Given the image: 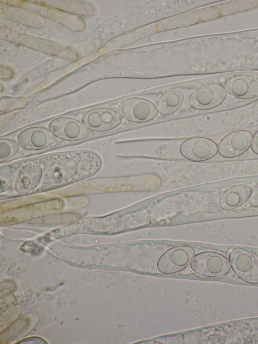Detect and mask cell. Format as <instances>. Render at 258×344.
I'll use <instances>...</instances> for the list:
<instances>
[{"mask_svg":"<svg viewBox=\"0 0 258 344\" xmlns=\"http://www.w3.org/2000/svg\"><path fill=\"white\" fill-rule=\"evenodd\" d=\"M190 266L197 274L206 277L221 276L231 269L230 262L226 258L212 251L197 254L191 260Z\"/></svg>","mask_w":258,"mask_h":344,"instance_id":"cell-1","label":"cell"},{"mask_svg":"<svg viewBox=\"0 0 258 344\" xmlns=\"http://www.w3.org/2000/svg\"><path fill=\"white\" fill-rule=\"evenodd\" d=\"M195 253L191 246H176L166 250L159 257L157 268L159 272L165 275L179 272L190 262Z\"/></svg>","mask_w":258,"mask_h":344,"instance_id":"cell-2","label":"cell"},{"mask_svg":"<svg viewBox=\"0 0 258 344\" xmlns=\"http://www.w3.org/2000/svg\"><path fill=\"white\" fill-rule=\"evenodd\" d=\"M227 90L223 85L212 83L203 85L190 95L188 103L201 110L214 108L221 104L227 97Z\"/></svg>","mask_w":258,"mask_h":344,"instance_id":"cell-3","label":"cell"},{"mask_svg":"<svg viewBox=\"0 0 258 344\" xmlns=\"http://www.w3.org/2000/svg\"><path fill=\"white\" fill-rule=\"evenodd\" d=\"M229 260L239 278L248 283H258V262L250 252L241 248H235L230 251Z\"/></svg>","mask_w":258,"mask_h":344,"instance_id":"cell-4","label":"cell"},{"mask_svg":"<svg viewBox=\"0 0 258 344\" xmlns=\"http://www.w3.org/2000/svg\"><path fill=\"white\" fill-rule=\"evenodd\" d=\"M118 112L124 119L134 123L149 121L157 115V109L153 103L138 97L122 101L118 106Z\"/></svg>","mask_w":258,"mask_h":344,"instance_id":"cell-5","label":"cell"},{"mask_svg":"<svg viewBox=\"0 0 258 344\" xmlns=\"http://www.w3.org/2000/svg\"><path fill=\"white\" fill-rule=\"evenodd\" d=\"M179 151L185 158L193 161H203L215 156L218 146L212 140L196 136L184 140L180 145Z\"/></svg>","mask_w":258,"mask_h":344,"instance_id":"cell-6","label":"cell"},{"mask_svg":"<svg viewBox=\"0 0 258 344\" xmlns=\"http://www.w3.org/2000/svg\"><path fill=\"white\" fill-rule=\"evenodd\" d=\"M252 133L245 130L231 132L220 142L218 146L219 155L224 158H233L245 152L251 144Z\"/></svg>","mask_w":258,"mask_h":344,"instance_id":"cell-7","label":"cell"},{"mask_svg":"<svg viewBox=\"0 0 258 344\" xmlns=\"http://www.w3.org/2000/svg\"><path fill=\"white\" fill-rule=\"evenodd\" d=\"M121 121V118L117 112L106 108L92 109L87 112L82 119L83 124L87 128L97 132L113 129Z\"/></svg>","mask_w":258,"mask_h":344,"instance_id":"cell-8","label":"cell"},{"mask_svg":"<svg viewBox=\"0 0 258 344\" xmlns=\"http://www.w3.org/2000/svg\"><path fill=\"white\" fill-rule=\"evenodd\" d=\"M227 91L241 99L258 98V74H240L229 79L225 84Z\"/></svg>","mask_w":258,"mask_h":344,"instance_id":"cell-9","label":"cell"},{"mask_svg":"<svg viewBox=\"0 0 258 344\" xmlns=\"http://www.w3.org/2000/svg\"><path fill=\"white\" fill-rule=\"evenodd\" d=\"M49 129L55 136L66 140H82L89 135V131L84 125L70 118L54 119L50 123Z\"/></svg>","mask_w":258,"mask_h":344,"instance_id":"cell-10","label":"cell"},{"mask_svg":"<svg viewBox=\"0 0 258 344\" xmlns=\"http://www.w3.org/2000/svg\"><path fill=\"white\" fill-rule=\"evenodd\" d=\"M55 136L46 129L31 127L23 131L18 137L19 145L27 150H38L51 145Z\"/></svg>","mask_w":258,"mask_h":344,"instance_id":"cell-11","label":"cell"},{"mask_svg":"<svg viewBox=\"0 0 258 344\" xmlns=\"http://www.w3.org/2000/svg\"><path fill=\"white\" fill-rule=\"evenodd\" d=\"M252 191V188L246 184L232 186L221 196L219 206L222 209L226 210L236 208L249 198Z\"/></svg>","mask_w":258,"mask_h":344,"instance_id":"cell-12","label":"cell"},{"mask_svg":"<svg viewBox=\"0 0 258 344\" xmlns=\"http://www.w3.org/2000/svg\"><path fill=\"white\" fill-rule=\"evenodd\" d=\"M77 170V163L71 159H62L54 163L47 174V178L55 183L70 179Z\"/></svg>","mask_w":258,"mask_h":344,"instance_id":"cell-13","label":"cell"},{"mask_svg":"<svg viewBox=\"0 0 258 344\" xmlns=\"http://www.w3.org/2000/svg\"><path fill=\"white\" fill-rule=\"evenodd\" d=\"M184 97L177 90L170 91L162 94L156 102L157 111L162 115H169L175 112L181 105Z\"/></svg>","mask_w":258,"mask_h":344,"instance_id":"cell-14","label":"cell"},{"mask_svg":"<svg viewBox=\"0 0 258 344\" xmlns=\"http://www.w3.org/2000/svg\"><path fill=\"white\" fill-rule=\"evenodd\" d=\"M41 176V169L39 166L28 164L20 173L17 181L18 188L28 189L34 186L39 182Z\"/></svg>","mask_w":258,"mask_h":344,"instance_id":"cell-15","label":"cell"},{"mask_svg":"<svg viewBox=\"0 0 258 344\" xmlns=\"http://www.w3.org/2000/svg\"><path fill=\"white\" fill-rule=\"evenodd\" d=\"M18 144L14 140L8 139H1L0 142L1 157H9L18 148Z\"/></svg>","mask_w":258,"mask_h":344,"instance_id":"cell-16","label":"cell"},{"mask_svg":"<svg viewBox=\"0 0 258 344\" xmlns=\"http://www.w3.org/2000/svg\"><path fill=\"white\" fill-rule=\"evenodd\" d=\"M249 199V203L252 206L258 207V186L252 191Z\"/></svg>","mask_w":258,"mask_h":344,"instance_id":"cell-17","label":"cell"},{"mask_svg":"<svg viewBox=\"0 0 258 344\" xmlns=\"http://www.w3.org/2000/svg\"><path fill=\"white\" fill-rule=\"evenodd\" d=\"M251 148L253 152L258 155V130L256 131L251 144Z\"/></svg>","mask_w":258,"mask_h":344,"instance_id":"cell-18","label":"cell"}]
</instances>
